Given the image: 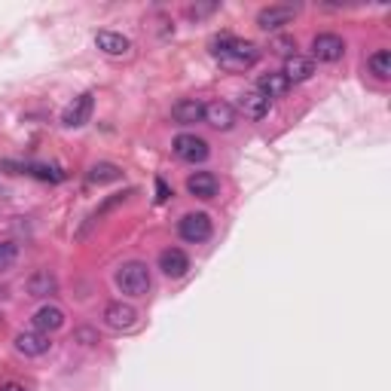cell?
I'll use <instances>...</instances> for the list:
<instances>
[{
  "label": "cell",
  "instance_id": "6da1fadb",
  "mask_svg": "<svg viewBox=\"0 0 391 391\" xmlns=\"http://www.w3.org/2000/svg\"><path fill=\"white\" fill-rule=\"evenodd\" d=\"M211 56L221 61L223 71H232V74H242V71H251L254 65L260 61V49L248 40H238V37H214L211 40Z\"/></svg>",
  "mask_w": 391,
  "mask_h": 391
},
{
  "label": "cell",
  "instance_id": "7c38bea8",
  "mask_svg": "<svg viewBox=\"0 0 391 391\" xmlns=\"http://www.w3.org/2000/svg\"><path fill=\"white\" fill-rule=\"evenodd\" d=\"M187 190H190V196H196V199H214L217 190H221V181H217V175H211V171H196V175L187 177Z\"/></svg>",
  "mask_w": 391,
  "mask_h": 391
},
{
  "label": "cell",
  "instance_id": "3957f363",
  "mask_svg": "<svg viewBox=\"0 0 391 391\" xmlns=\"http://www.w3.org/2000/svg\"><path fill=\"white\" fill-rule=\"evenodd\" d=\"M211 217L208 214H202V211H196V214H183L181 217V223H177V232H181V238L183 242H208L211 238Z\"/></svg>",
  "mask_w": 391,
  "mask_h": 391
},
{
  "label": "cell",
  "instance_id": "d4e9b609",
  "mask_svg": "<svg viewBox=\"0 0 391 391\" xmlns=\"http://www.w3.org/2000/svg\"><path fill=\"white\" fill-rule=\"evenodd\" d=\"M168 199H171V190H168V183L162 181V177H156V202H159V205H166Z\"/></svg>",
  "mask_w": 391,
  "mask_h": 391
},
{
  "label": "cell",
  "instance_id": "52a82bcc",
  "mask_svg": "<svg viewBox=\"0 0 391 391\" xmlns=\"http://www.w3.org/2000/svg\"><path fill=\"white\" fill-rule=\"evenodd\" d=\"M293 16H297V6L291 3H272V6H263V10L257 12V25L263 31H276L281 25L293 22Z\"/></svg>",
  "mask_w": 391,
  "mask_h": 391
},
{
  "label": "cell",
  "instance_id": "4fadbf2b",
  "mask_svg": "<svg viewBox=\"0 0 391 391\" xmlns=\"http://www.w3.org/2000/svg\"><path fill=\"white\" fill-rule=\"evenodd\" d=\"M159 269L166 272L168 278H183L190 269V257L181 248H166L159 254Z\"/></svg>",
  "mask_w": 391,
  "mask_h": 391
},
{
  "label": "cell",
  "instance_id": "9a60e30c",
  "mask_svg": "<svg viewBox=\"0 0 391 391\" xmlns=\"http://www.w3.org/2000/svg\"><path fill=\"white\" fill-rule=\"evenodd\" d=\"M61 327H65V312L58 306H40L34 312V331L52 333V331H61Z\"/></svg>",
  "mask_w": 391,
  "mask_h": 391
},
{
  "label": "cell",
  "instance_id": "ba28073f",
  "mask_svg": "<svg viewBox=\"0 0 391 391\" xmlns=\"http://www.w3.org/2000/svg\"><path fill=\"white\" fill-rule=\"evenodd\" d=\"M52 348L49 333H40V331H22L16 336V352L25 355V358H40Z\"/></svg>",
  "mask_w": 391,
  "mask_h": 391
},
{
  "label": "cell",
  "instance_id": "277c9868",
  "mask_svg": "<svg viewBox=\"0 0 391 391\" xmlns=\"http://www.w3.org/2000/svg\"><path fill=\"white\" fill-rule=\"evenodd\" d=\"M208 141L205 138H199V135H177L175 138V156L177 159H183V162H205L208 159Z\"/></svg>",
  "mask_w": 391,
  "mask_h": 391
},
{
  "label": "cell",
  "instance_id": "4316f807",
  "mask_svg": "<svg viewBox=\"0 0 391 391\" xmlns=\"http://www.w3.org/2000/svg\"><path fill=\"white\" fill-rule=\"evenodd\" d=\"M0 391H28V388L19 386V382H6V386H0Z\"/></svg>",
  "mask_w": 391,
  "mask_h": 391
},
{
  "label": "cell",
  "instance_id": "5b68a950",
  "mask_svg": "<svg viewBox=\"0 0 391 391\" xmlns=\"http://www.w3.org/2000/svg\"><path fill=\"white\" fill-rule=\"evenodd\" d=\"M92 111H95L92 92H83L80 98H74L71 104H67V111H65V113H61V126H67V129L86 126V122L92 120Z\"/></svg>",
  "mask_w": 391,
  "mask_h": 391
},
{
  "label": "cell",
  "instance_id": "d6986e66",
  "mask_svg": "<svg viewBox=\"0 0 391 391\" xmlns=\"http://www.w3.org/2000/svg\"><path fill=\"white\" fill-rule=\"evenodd\" d=\"M287 89H291V83L284 80V74H263V77L257 80V92L266 95V98H278V95H284Z\"/></svg>",
  "mask_w": 391,
  "mask_h": 391
},
{
  "label": "cell",
  "instance_id": "ac0fdd59",
  "mask_svg": "<svg viewBox=\"0 0 391 391\" xmlns=\"http://www.w3.org/2000/svg\"><path fill=\"white\" fill-rule=\"evenodd\" d=\"M95 43H98V49L107 52V56H126V52L132 49L129 37H122V34H116V31H98L95 34Z\"/></svg>",
  "mask_w": 391,
  "mask_h": 391
},
{
  "label": "cell",
  "instance_id": "7a4b0ae2",
  "mask_svg": "<svg viewBox=\"0 0 391 391\" xmlns=\"http://www.w3.org/2000/svg\"><path fill=\"white\" fill-rule=\"evenodd\" d=\"M150 269L144 263H122L116 272V287L129 297H147L150 293Z\"/></svg>",
  "mask_w": 391,
  "mask_h": 391
},
{
  "label": "cell",
  "instance_id": "603a6c76",
  "mask_svg": "<svg viewBox=\"0 0 391 391\" xmlns=\"http://www.w3.org/2000/svg\"><path fill=\"white\" fill-rule=\"evenodd\" d=\"M16 257H19L16 245H12V242H0V272L10 269V266L16 263Z\"/></svg>",
  "mask_w": 391,
  "mask_h": 391
},
{
  "label": "cell",
  "instance_id": "484cf974",
  "mask_svg": "<svg viewBox=\"0 0 391 391\" xmlns=\"http://www.w3.org/2000/svg\"><path fill=\"white\" fill-rule=\"evenodd\" d=\"M278 52H284V56L287 58H291V56H297V52H293V49H297V43H293V40H278Z\"/></svg>",
  "mask_w": 391,
  "mask_h": 391
},
{
  "label": "cell",
  "instance_id": "44dd1931",
  "mask_svg": "<svg viewBox=\"0 0 391 391\" xmlns=\"http://www.w3.org/2000/svg\"><path fill=\"white\" fill-rule=\"evenodd\" d=\"M367 67L376 80H391V52L388 49H379L367 58Z\"/></svg>",
  "mask_w": 391,
  "mask_h": 391
},
{
  "label": "cell",
  "instance_id": "7402d4cb",
  "mask_svg": "<svg viewBox=\"0 0 391 391\" xmlns=\"http://www.w3.org/2000/svg\"><path fill=\"white\" fill-rule=\"evenodd\" d=\"M25 171H28L31 177H37V181H49V183H58V181H65V171H58V168H49V166H25Z\"/></svg>",
  "mask_w": 391,
  "mask_h": 391
},
{
  "label": "cell",
  "instance_id": "8fae6325",
  "mask_svg": "<svg viewBox=\"0 0 391 391\" xmlns=\"http://www.w3.org/2000/svg\"><path fill=\"white\" fill-rule=\"evenodd\" d=\"M171 120L177 126H193V122H205V104L196 98H181L171 107Z\"/></svg>",
  "mask_w": 391,
  "mask_h": 391
},
{
  "label": "cell",
  "instance_id": "cb8c5ba5",
  "mask_svg": "<svg viewBox=\"0 0 391 391\" xmlns=\"http://www.w3.org/2000/svg\"><path fill=\"white\" fill-rule=\"evenodd\" d=\"M217 10V3H196V6H190V19H205V16H211V12Z\"/></svg>",
  "mask_w": 391,
  "mask_h": 391
},
{
  "label": "cell",
  "instance_id": "2e32d148",
  "mask_svg": "<svg viewBox=\"0 0 391 391\" xmlns=\"http://www.w3.org/2000/svg\"><path fill=\"white\" fill-rule=\"evenodd\" d=\"M28 293L31 297H52V293H58V278L52 276L49 269H37L34 276L28 278Z\"/></svg>",
  "mask_w": 391,
  "mask_h": 391
},
{
  "label": "cell",
  "instance_id": "5bb4252c",
  "mask_svg": "<svg viewBox=\"0 0 391 391\" xmlns=\"http://www.w3.org/2000/svg\"><path fill=\"white\" fill-rule=\"evenodd\" d=\"M238 111H242L248 120H263V116H269L272 111V101L266 98V95H260V92H245L242 98H238Z\"/></svg>",
  "mask_w": 391,
  "mask_h": 391
},
{
  "label": "cell",
  "instance_id": "e0dca14e",
  "mask_svg": "<svg viewBox=\"0 0 391 391\" xmlns=\"http://www.w3.org/2000/svg\"><path fill=\"white\" fill-rule=\"evenodd\" d=\"M284 80L287 83H306L309 77L315 74V65H312V58H303V56H291L284 61Z\"/></svg>",
  "mask_w": 391,
  "mask_h": 391
},
{
  "label": "cell",
  "instance_id": "8992f818",
  "mask_svg": "<svg viewBox=\"0 0 391 391\" xmlns=\"http://www.w3.org/2000/svg\"><path fill=\"white\" fill-rule=\"evenodd\" d=\"M342 52H346V43H342L339 34H315L312 37V56L318 61L333 65V61L342 58Z\"/></svg>",
  "mask_w": 391,
  "mask_h": 391
},
{
  "label": "cell",
  "instance_id": "9c48e42d",
  "mask_svg": "<svg viewBox=\"0 0 391 391\" xmlns=\"http://www.w3.org/2000/svg\"><path fill=\"white\" fill-rule=\"evenodd\" d=\"M205 122L217 132H230L236 126V107L230 101H211V104H205Z\"/></svg>",
  "mask_w": 391,
  "mask_h": 391
},
{
  "label": "cell",
  "instance_id": "30bf717a",
  "mask_svg": "<svg viewBox=\"0 0 391 391\" xmlns=\"http://www.w3.org/2000/svg\"><path fill=\"white\" fill-rule=\"evenodd\" d=\"M135 321H138V312L129 303H111L104 309V324L111 331H132Z\"/></svg>",
  "mask_w": 391,
  "mask_h": 391
},
{
  "label": "cell",
  "instance_id": "83f0119b",
  "mask_svg": "<svg viewBox=\"0 0 391 391\" xmlns=\"http://www.w3.org/2000/svg\"><path fill=\"white\" fill-rule=\"evenodd\" d=\"M0 327H3V318H0Z\"/></svg>",
  "mask_w": 391,
  "mask_h": 391
},
{
  "label": "cell",
  "instance_id": "ffe728a7",
  "mask_svg": "<svg viewBox=\"0 0 391 391\" xmlns=\"http://www.w3.org/2000/svg\"><path fill=\"white\" fill-rule=\"evenodd\" d=\"M86 177H89V183H116V181H122V171L113 162H95Z\"/></svg>",
  "mask_w": 391,
  "mask_h": 391
}]
</instances>
